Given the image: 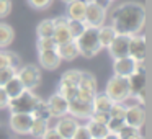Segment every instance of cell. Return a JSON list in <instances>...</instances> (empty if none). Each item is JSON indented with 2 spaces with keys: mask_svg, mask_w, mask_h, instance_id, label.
Returning <instances> with one entry per match:
<instances>
[{
  "mask_svg": "<svg viewBox=\"0 0 152 139\" xmlns=\"http://www.w3.org/2000/svg\"><path fill=\"white\" fill-rule=\"evenodd\" d=\"M116 34L118 33L115 31V28H113L111 25H102V26L98 28V40H100L102 48H108L110 44H111V41L115 40Z\"/></svg>",
  "mask_w": 152,
  "mask_h": 139,
  "instance_id": "22",
  "label": "cell"
},
{
  "mask_svg": "<svg viewBox=\"0 0 152 139\" xmlns=\"http://www.w3.org/2000/svg\"><path fill=\"white\" fill-rule=\"evenodd\" d=\"M39 100L41 98L38 95H34L33 90H25V92L20 93L18 97L10 98L7 108L10 110L12 113H30L31 115Z\"/></svg>",
  "mask_w": 152,
  "mask_h": 139,
  "instance_id": "3",
  "label": "cell"
},
{
  "mask_svg": "<svg viewBox=\"0 0 152 139\" xmlns=\"http://www.w3.org/2000/svg\"><path fill=\"white\" fill-rule=\"evenodd\" d=\"M111 2H113V0H111Z\"/></svg>",
  "mask_w": 152,
  "mask_h": 139,
  "instance_id": "50",
  "label": "cell"
},
{
  "mask_svg": "<svg viewBox=\"0 0 152 139\" xmlns=\"http://www.w3.org/2000/svg\"><path fill=\"white\" fill-rule=\"evenodd\" d=\"M124 124H126V123H124V119H123V118H110L108 123H106V128H108L110 132H115V134H116V132H118Z\"/></svg>",
  "mask_w": 152,
  "mask_h": 139,
  "instance_id": "35",
  "label": "cell"
},
{
  "mask_svg": "<svg viewBox=\"0 0 152 139\" xmlns=\"http://www.w3.org/2000/svg\"><path fill=\"white\" fill-rule=\"evenodd\" d=\"M116 134H118L119 139H131V138H134V136L141 134V129L132 128V126H129V124H124Z\"/></svg>",
  "mask_w": 152,
  "mask_h": 139,
  "instance_id": "31",
  "label": "cell"
},
{
  "mask_svg": "<svg viewBox=\"0 0 152 139\" xmlns=\"http://www.w3.org/2000/svg\"><path fill=\"white\" fill-rule=\"evenodd\" d=\"M113 103H115V102H113L106 93H98V92H96L95 97H93V100H92V108H93V111L108 113L110 108L113 106Z\"/></svg>",
  "mask_w": 152,
  "mask_h": 139,
  "instance_id": "20",
  "label": "cell"
},
{
  "mask_svg": "<svg viewBox=\"0 0 152 139\" xmlns=\"http://www.w3.org/2000/svg\"><path fill=\"white\" fill-rule=\"evenodd\" d=\"M80 75H82V70H77V69H70L66 70L61 77V82L59 85H69V87H77L79 85V80Z\"/></svg>",
  "mask_w": 152,
  "mask_h": 139,
  "instance_id": "26",
  "label": "cell"
},
{
  "mask_svg": "<svg viewBox=\"0 0 152 139\" xmlns=\"http://www.w3.org/2000/svg\"><path fill=\"white\" fill-rule=\"evenodd\" d=\"M4 90L8 95V98H15V97H18L20 93H23L26 89H25V85L21 83V80L18 79V75L15 74V75L4 85Z\"/></svg>",
  "mask_w": 152,
  "mask_h": 139,
  "instance_id": "21",
  "label": "cell"
},
{
  "mask_svg": "<svg viewBox=\"0 0 152 139\" xmlns=\"http://www.w3.org/2000/svg\"><path fill=\"white\" fill-rule=\"evenodd\" d=\"M53 33H54V21L53 18H49V20H43L39 21V25H38L36 28V34L38 38H53Z\"/></svg>",
  "mask_w": 152,
  "mask_h": 139,
  "instance_id": "28",
  "label": "cell"
},
{
  "mask_svg": "<svg viewBox=\"0 0 152 139\" xmlns=\"http://www.w3.org/2000/svg\"><path fill=\"white\" fill-rule=\"evenodd\" d=\"M18 79L21 80V83L25 85L26 90H34L41 85V80H43V75H41V70L38 66L34 64H26V66L20 67L17 70Z\"/></svg>",
  "mask_w": 152,
  "mask_h": 139,
  "instance_id": "5",
  "label": "cell"
},
{
  "mask_svg": "<svg viewBox=\"0 0 152 139\" xmlns=\"http://www.w3.org/2000/svg\"><path fill=\"white\" fill-rule=\"evenodd\" d=\"M106 49L110 51L113 59L126 57L129 53V36H126V34H116L115 40L111 41V44Z\"/></svg>",
  "mask_w": 152,
  "mask_h": 139,
  "instance_id": "13",
  "label": "cell"
},
{
  "mask_svg": "<svg viewBox=\"0 0 152 139\" xmlns=\"http://www.w3.org/2000/svg\"><path fill=\"white\" fill-rule=\"evenodd\" d=\"M33 118H41V119H46V121H49L53 116H51V113H49V108H48V103L44 102V100H39L38 102V105L34 106V110H33Z\"/></svg>",
  "mask_w": 152,
  "mask_h": 139,
  "instance_id": "29",
  "label": "cell"
},
{
  "mask_svg": "<svg viewBox=\"0 0 152 139\" xmlns=\"http://www.w3.org/2000/svg\"><path fill=\"white\" fill-rule=\"evenodd\" d=\"M4 67H10L8 54H7V51H0V69H4Z\"/></svg>",
  "mask_w": 152,
  "mask_h": 139,
  "instance_id": "44",
  "label": "cell"
},
{
  "mask_svg": "<svg viewBox=\"0 0 152 139\" xmlns=\"http://www.w3.org/2000/svg\"><path fill=\"white\" fill-rule=\"evenodd\" d=\"M12 12V0H0V18H7Z\"/></svg>",
  "mask_w": 152,
  "mask_h": 139,
  "instance_id": "40",
  "label": "cell"
},
{
  "mask_svg": "<svg viewBox=\"0 0 152 139\" xmlns=\"http://www.w3.org/2000/svg\"><path fill=\"white\" fill-rule=\"evenodd\" d=\"M67 28H69V31H70L72 40H75L77 36L82 34V31L87 28V25L83 20H67Z\"/></svg>",
  "mask_w": 152,
  "mask_h": 139,
  "instance_id": "30",
  "label": "cell"
},
{
  "mask_svg": "<svg viewBox=\"0 0 152 139\" xmlns=\"http://www.w3.org/2000/svg\"><path fill=\"white\" fill-rule=\"evenodd\" d=\"M145 25V7L139 2H124L111 12V26L118 34L132 36Z\"/></svg>",
  "mask_w": 152,
  "mask_h": 139,
  "instance_id": "1",
  "label": "cell"
},
{
  "mask_svg": "<svg viewBox=\"0 0 152 139\" xmlns=\"http://www.w3.org/2000/svg\"><path fill=\"white\" fill-rule=\"evenodd\" d=\"M72 139H92L90 138V134H88V129H87V126L85 124H79L77 126V129H75V132H74V136H72Z\"/></svg>",
  "mask_w": 152,
  "mask_h": 139,
  "instance_id": "39",
  "label": "cell"
},
{
  "mask_svg": "<svg viewBox=\"0 0 152 139\" xmlns=\"http://www.w3.org/2000/svg\"><path fill=\"white\" fill-rule=\"evenodd\" d=\"M0 139H8V132L4 126H0Z\"/></svg>",
  "mask_w": 152,
  "mask_h": 139,
  "instance_id": "46",
  "label": "cell"
},
{
  "mask_svg": "<svg viewBox=\"0 0 152 139\" xmlns=\"http://www.w3.org/2000/svg\"><path fill=\"white\" fill-rule=\"evenodd\" d=\"M74 41L77 44L79 54L87 57V59L95 57L103 49L102 44H100V40H98V28H93V26H87L82 31V34L77 36Z\"/></svg>",
  "mask_w": 152,
  "mask_h": 139,
  "instance_id": "2",
  "label": "cell"
},
{
  "mask_svg": "<svg viewBox=\"0 0 152 139\" xmlns=\"http://www.w3.org/2000/svg\"><path fill=\"white\" fill-rule=\"evenodd\" d=\"M57 54H59V57L62 61H74L77 56H80L79 54V49H77V44L75 41H67V43L64 44H59V46L56 48Z\"/></svg>",
  "mask_w": 152,
  "mask_h": 139,
  "instance_id": "19",
  "label": "cell"
},
{
  "mask_svg": "<svg viewBox=\"0 0 152 139\" xmlns=\"http://www.w3.org/2000/svg\"><path fill=\"white\" fill-rule=\"evenodd\" d=\"M110 118H123L124 119V115H126V105L121 102H115L113 103V106L110 108L108 111Z\"/></svg>",
  "mask_w": 152,
  "mask_h": 139,
  "instance_id": "33",
  "label": "cell"
},
{
  "mask_svg": "<svg viewBox=\"0 0 152 139\" xmlns=\"http://www.w3.org/2000/svg\"><path fill=\"white\" fill-rule=\"evenodd\" d=\"M129 57L136 61V62H142L145 61V36L141 33L129 36Z\"/></svg>",
  "mask_w": 152,
  "mask_h": 139,
  "instance_id": "10",
  "label": "cell"
},
{
  "mask_svg": "<svg viewBox=\"0 0 152 139\" xmlns=\"http://www.w3.org/2000/svg\"><path fill=\"white\" fill-rule=\"evenodd\" d=\"M128 83H129L131 95H137L141 90L145 89V67H144V61H142V62H137L136 70L128 77Z\"/></svg>",
  "mask_w": 152,
  "mask_h": 139,
  "instance_id": "11",
  "label": "cell"
},
{
  "mask_svg": "<svg viewBox=\"0 0 152 139\" xmlns=\"http://www.w3.org/2000/svg\"><path fill=\"white\" fill-rule=\"evenodd\" d=\"M88 0H74L70 4H67V15L69 20H83L85 17V8Z\"/></svg>",
  "mask_w": 152,
  "mask_h": 139,
  "instance_id": "18",
  "label": "cell"
},
{
  "mask_svg": "<svg viewBox=\"0 0 152 139\" xmlns=\"http://www.w3.org/2000/svg\"><path fill=\"white\" fill-rule=\"evenodd\" d=\"M15 40V30L7 23H0V48H8Z\"/></svg>",
  "mask_w": 152,
  "mask_h": 139,
  "instance_id": "25",
  "label": "cell"
},
{
  "mask_svg": "<svg viewBox=\"0 0 152 139\" xmlns=\"http://www.w3.org/2000/svg\"><path fill=\"white\" fill-rule=\"evenodd\" d=\"M57 93L62 95L67 102L77 98V87H69V85H59L57 87Z\"/></svg>",
  "mask_w": 152,
  "mask_h": 139,
  "instance_id": "32",
  "label": "cell"
},
{
  "mask_svg": "<svg viewBox=\"0 0 152 139\" xmlns=\"http://www.w3.org/2000/svg\"><path fill=\"white\" fill-rule=\"evenodd\" d=\"M92 2H95L96 5H100V7L106 8V10H108L110 5H111V0H92Z\"/></svg>",
  "mask_w": 152,
  "mask_h": 139,
  "instance_id": "45",
  "label": "cell"
},
{
  "mask_svg": "<svg viewBox=\"0 0 152 139\" xmlns=\"http://www.w3.org/2000/svg\"><path fill=\"white\" fill-rule=\"evenodd\" d=\"M88 119H93V121H96V123H103V124H106L108 119H110V115L108 113H102V111H93Z\"/></svg>",
  "mask_w": 152,
  "mask_h": 139,
  "instance_id": "41",
  "label": "cell"
},
{
  "mask_svg": "<svg viewBox=\"0 0 152 139\" xmlns=\"http://www.w3.org/2000/svg\"><path fill=\"white\" fill-rule=\"evenodd\" d=\"M46 103H48L51 116H54V118H61V116L67 115V111H69V102L57 92L54 95H51Z\"/></svg>",
  "mask_w": 152,
  "mask_h": 139,
  "instance_id": "15",
  "label": "cell"
},
{
  "mask_svg": "<svg viewBox=\"0 0 152 139\" xmlns=\"http://www.w3.org/2000/svg\"><path fill=\"white\" fill-rule=\"evenodd\" d=\"M41 139H62V138H61V134L54 128H48L46 132L43 134V138H41Z\"/></svg>",
  "mask_w": 152,
  "mask_h": 139,
  "instance_id": "42",
  "label": "cell"
},
{
  "mask_svg": "<svg viewBox=\"0 0 152 139\" xmlns=\"http://www.w3.org/2000/svg\"><path fill=\"white\" fill-rule=\"evenodd\" d=\"M7 54H8V62H10V67H12V69H15V70H18L21 67L20 56H18L17 53H13V51H7Z\"/></svg>",
  "mask_w": 152,
  "mask_h": 139,
  "instance_id": "38",
  "label": "cell"
},
{
  "mask_svg": "<svg viewBox=\"0 0 152 139\" xmlns=\"http://www.w3.org/2000/svg\"><path fill=\"white\" fill-rule=\"evenodd\" d=\"M124 123L132 128L141 129L145 123V108L141 103H132L126 105V115H124Z\"/></svg>",
  "mask_w": 152,
  "mask_h": 139,
  "instance_id": "9",
  "label": "cell"
},
{
  "mask_svg": "<svg viewBox=\"0 0 152 139\" xmlns=\"http://www.w3.org/2000/svg\"><path fill=\"white\" fill-rule=\"evenodd\" d=\"M77 126H79V123H77V119L74 118V116L64 115V116H61V118H57V123H56V126H54V129L59 132L62 139H72Z\"/></svg>",
  "mask_w": 152,
  "mask_h": 139,
  "instance_id": "12",
  "label": "cell"
},
{
  "mask_svg": "<svg viewBox=\"0 0 152 139\" xmlns=\"http://www.w3.org/2000/svg\"><path fill=\"white\" fill-rule=\"evenodd\" d=\"M36 48H38V51H48V49H56L57 44L53 38H38Z\"/></svg>",
  "mask_w": 152,
  "mask_h": 139,
  "instance_id": "34",
  "label": "cell"
},
{
  "mask_svg": "<svg viewBox=\"0 0 152 139\" xmlns=\"http://www.w3.org/2000/svg\"><path fill=\"white\" fill-rule=\"evenodd\" d=\"M92 113H93L92 102H83L80 98H75V100H70L69 102V111H67V115L74 116V118L88 119Z\"/></svg>",
  "mask_w": 152,
  "mask_h": 139,
  "instance_id": "14",
  "label": "cell"
},
{
  "mask_svg": "<svg viewBox=\"0 0 152 139\" xmlns=\"http://www.w3.org/2000/svg\"><path fill=\"white\" fill-rule=\"evenodd\" d=\"M96 93V79L93 74L83 72L80 75L79 85H77V98L83 100V102H92L93 97Z\"/></svg>",
  "mask_w": 152,
  "mask_h": 139,
  "instance_id": "6",
  "label": "cell"
},
{
  "mask_svg": "<svg viewBox=\"0 0 152 139\" xmlns=\"http://www.w3.org/2000/svg\"><path fill=\"white\" fill-rule=\"evenodd\" d=\"M62 2H66V4H70V2H74V0H62Z\"/></svg>",
  "mask_w": 152,
  "mask_h": 139,
  "instance_id": "49",
  "label": "cell"
},
{
  "mask_svg": "<svg viewBox=\"0 0 152 139\" xmlns=\"http://www.w3.org/2000/svg\"><path fill=\"white\" fill-rule=\"evenodd\" d=\"M33 124V115L30 113H12L8 119V126L17 134H30Z\"/></svg>",
  "mask_w": 152,
  "mask_h": 139,
  "instance_id": "8",
  "label": "cell"
},
{
  "mask_svg": "<svg viewBox=\"0 0 152 139\" xmlns=\"http://www.w3.org/2000/svg\"><path fill=\"white\" fill-rule=\"evenodd\" d=\"M136 67H137V62H136L132 57H129V56L119 57V59H115V62H113V74L128 79V77L136 70Z\"/></svg>",
  "mask_w": 152,
  "mask_h": 139,
  "instance_id": "16",
  "label": "cell"
},
{
  "mask_svg": "<svg viewBox=\"0 0 152 139\" xmlns=\"http://www.w3.org/2000/svg\"><path fill=\"white\" fill-rule=\"evenodd\" d=\"M28 5L34 10H46L51 4H53V0H26Z\"/></svg>",
  "mask_w": 152,
  "mask_h": 139,
  "instance_id": "37",
  "label": "cell"
},
{
  "mask_svg": "<svg viewBox=\"0 0 152 139\" xmlns=\"http://www.w3.org/2000/svg\"><path fill=\"white\" fill-rule=\"evenodd\" d=\"M105 20H106V8L100 7L95 2L88 0L85 8V17H83L85 25L93 28H100L102 25H105Z\"/></svg>",
  "mask_w": 152,
  "mask_h": 139,
  "instance_id": "7",
  "label": "cell"
},
{
  "mask_svg": "<svg viewBox=\"0 0 152 139\" xmlns=\"http://www.w3.org/2000/svg\"><path fill=\"white\" fill-rule=\"evenodd\" d=\"M48 128H49V121L41 119V118H33V124H31L30 134L33 136V138H39L41 139Z\"/></svg>",
  "mask_w": 152,
  "mask_h": 139,
  "instance_id": "27",
  "label": "cell"
},
{
  "mask_svg": "<svg viewBox=\"0 0 152 139\" xmlns=\"http://www.w3.org/2000/svg\"><path fill=\"white\" fill-rule=\"evenodd\" d=\"M15 74H17V70L12 69V67H4V69H0V87H4Z\"/></svg>",
  "mask_w": 152,
  "mask_h": 139,
  "instance_id": "36",
  "label": "cell"
},
{
  "mask_svg": "<svg viewBox=\"0 0 152 139\" xmlns=\"http://www.w3.org/2000/svg\"><path fill=\"white\" fill-rule=\"evenodd\" d=\"M105 93L113 100V102H121V103H124L126 98L131 95L128 79H126V77H119V75H113L111 79L106 82Z\"/></svg>",
  "mask_w": 152,
  "mask_h": 139,
  "instance_id": "4",
  "label": "cell"
},
{
  "mask_svg": "<svg viewBox=\"0 0 152 139\" xmlns=\"http://www.w3.org/2000/svg\"><path fill=\"white\" fill-rule=\"evenodd\" d=\"M87 129H88V134L92 139H103L106 134H108V128H106V124H103V123H96L93 121V119H88V123H87Z\"/></svg>",
  "mask_w": 152,
  "mask_h": 139,
  "instance_id": "23",
  "label": "cell"
},
{
  "mask_svg": "<svg viewBox=\"0 0 152 139\" xmlns=\"http://www.w3.org/2000/svg\"><path fill=\"white\" fill-rule=\"evenodd\" d=\"M8 102H10V98H8V95L5 93L4 87H0V110H5L8 106Z\"/></svg>",
  "mask_w": 152,
  "mask_h": 139,
  "instance_id": "43",
  "label": "cell"
},
{
  "mask_svg": "<svg viewBox=\"0 0 152 139\" xmlns=\"http://www.w3.org/2000/svg\"><path fill=\"white\" fill-rule=\"evenodd\" d=\"M38 59H39L41 67L48 70H56L61 66V57L56 49H48V51H38Z\"/></svg>",
  "mask_w": 152,
  "mask_h": 139,
  "instance_id": "17",
  "label": "cell"
},
{
  "mask_svg": "<svg viewBox=\"0 0 152 139\" xmlns=\"http://www.w3.org/2000/svg\"><path fill=\"white\" fill-rule=\"evenodd\" d=\"M103 139H119V138H118V134H115V132H108Z\"/></svg>",
  "mask_w": 152,
  "mask_h": 139,
  "instance_id": "47",
  "label": "cell"
},
{
  "mask_svg": "<svg viewBox=\"0 0 152 139\" xmlns=\"http://www.w3.org/2000/svg\"><path fill=\"white\" fill-rule=\"evenodd\" d=\"M131 139H144V138H142L141 134H137V136H134V138H131Z\"/></svg>",
  "mask_w": 152,
  "mask_h": 139,
  "instance_id": "48",
  "label": "cell"
},
{
  "mask_svg": "<svg viewBox=\"0 0 152 139\" xmlns=\"http://www.w3.org/2000/svg\"><path fill=\"white\" fill-rule=\"evenodd\" d=\"M53 40L56 41V44H64L67 41H72V36H70V31L66 25H54V33H53Z\"/></svg>",
  "mask_w": 152,
  "mask_h": 139,
  "instance_id": "24",
  "label": "cell"
}]
</instances>
